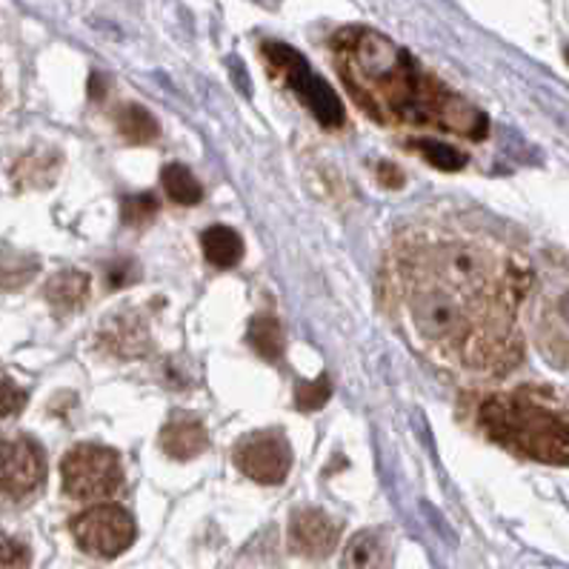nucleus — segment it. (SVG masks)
<instances>
[{
  "mask_svg": "<svg viewBox=\"0 0 569 569\" xmlns=\"http://www.w3.org/2000/svg\"><path fill=\"white\" fill-rule=\"evenodd\" d=\"M387 292L418 347L467 378H503L521 363L518 309L532 287L521 254L481 232L412 227L387 254Z\"/></svg>",
  "mask_w": 569,
  "mask_h": 569,
  "instance_id": "1",
  "label": "nucleus"
},
{
  "mask_svg": "<svg viewBox=\"0 0 569 569\" xmlns=\"http://www.w3.org/2000/svg\"><path fill=\"white\" fill-rule=\"evenodd\" d=\"M341 78L363 112L389 127H436L483 141L487 114L441 83L432 72L392 43L387 34L367 27H349L332 38Z\"/></svg>",
  "mask_w": 569,
  "mask_h": 569,
  "instance_id": "2",
  "label": "nucleus"
},
{
  "mask_svg": "<svg viewBox=\"0 0 569 569\" xmlns=\"http://www.w3.org/2000/svg\"><path fill=\"white\" fill-rule=\"evenodd\" d=\"M478 427L512 456L569 467V403L549 389L518 387L483 398Z\"/></svg>",
  "mask_w": 569,
  "mask_h": 569,
  "instance_id": "3",
  "label": "nucleus"
},
{
  "mask_svg": "<svg viewBox=\"0 0 569 569\" xmlns=\"http://www.w3.org/2000/svg\"><path fill=\"white\" fill-rule=\"evenodd\" d=\"M263 61L272 67L274 78H281L287 83V89L296 98H301L303 107L316 114V121L327 129H338L343 123V109L341 101L336 98V92L329 89V83L323 81L321 74H316L309 69V63L303 61V54H298L296 49L287 47V43L269 41L263 43Z\"/></svg>",
  "mask_w": 569,
  "mask_h": 569,
  "instance_id": "4",
  "label": "nucleus"
},
{
  "mask_svg": "<svg viewBox=\"0 0 569 569\" xmlns=\"http://www.w3.org/2000/svg\"><path fill=\"white\" fill-rule=\"evenodd\" d=\"M61 481L74 501H107L123 487L121 456L101 443H78L63 456Z\"/></svg>",
  "mask_w": 569,
  "mask_h": 569,
  "instance_id": "5",
  "label": "nucleus"
},
{
  "mask_svg": "<svg viewBox=\"0 0 569 569\" xmlns=\"http://www.w3.org/2000/svg\"><path fill=\"white\" fill-rule=\"evenodd\" d=\"M47 483V452L27 436L0 438V507H18Z\"/></svg>",
  "mask_w": 569,
  "mask_h": 569,
  "instance_id": "6",
  "label": "nucleus"
},
{
  "mask_svg": "<svg viewBox=\"0 0 569 569\" xmlns=\"http://www.w3.org/2000/svg\"><path fill=\"white\" fill-rule=\"evenodd\" d=\"M74 543L94 558H118L134 543V518L118 503H98L69 523Z\"/></svg>",
  "mask_w": 569,
  "mask_h": 569,
  "instance_id": "7",
  "label": "nucleus"
},
{
  "mask_svg": "<svg viewBox=\"0 0 569 569\" xmlns=\"http://www.w3.org/2000/svg\"><path fill=\"white\" fill-rule=\"evenodd\" d=\"M532 336L549 363L569 369V278L547 283L536 298Z\"/></svg>",
  "mask_w": 569,
  "mask_h": 569,
  "instance_id": "8",
  "label": "nucleus"
},
{
  "mask_svg": "<svg viewBox=\"0 0 569 569\" xmlns=\"http://www.w3.org/2000/svg\"><path fill=\"white\" fill-rule=\"evenodd\" d=\"M232 461L252 481L278 487L287 481L289 469H292V449L281 429H261V432H249L247 438L234 443Z\"/></svg>",
  "mask_w": 569,
  "mask_h": 569,
  "instance_id": "9",
  "label": "nucleus"
},
{
  "mask_svg": "<svg viewBox=\"0 0 569 569\" xmlns=\"http://www.w3.org/2000/svg\"><path fill=\"white\" fill-rule=\"evenodd\" d=\"M341 523L318 507H301L289 518V549L301 558L321 561L336 552Z\"/></svg>",
  "mask_w": 569,
  "mask_h": 569,
  "instance_id": "10",
  "label": "nucleus"
},
{
  "mask_svg": "<svg viewBox=\"0 0 569 569\" xmlns=\"http://www.w3.org/2000/svg\"><path fill=\"white\" fill-rule=\"evenodd\" d=\"M98 338H101V347L118 358H143L152 349V336L138 309H121L103 318Z\"/></svg>",
  "mask_w": 569,
  "mask_h": 569,
  "instance_id": "11",
  "label": "nucleus"
},
{
  "mask_svg": "<svg viewBox=\"0 0 569 569\" xmlns=\"http://www.w3.org/2000/svg\"><path fill=\"white\" fill-rule=\"evenodd\" d=\"M209 447V432L201 418L178 412L161 429V449L172 461H192Z\"/></svg>",
  "mask_w": 569,
  "mask_h": 569,
  "instance_id": "12",
  "label": "nucleus"
},
{
  "mask_svg": "<svg viewBox=\"0 0 569 569\" xmlns=\"http://www.w3.org/2000/svg\"><path fill=\"white\" fill-rule=\"evenodd\" d=\"M341 569H392V543L383 529H363L343 549Z\"/></svg>",
  "mask_w": 569,
  "mask_h": 569,
  "instance_id": "13",
  "label": "nucleus"
},
{
  "mask_svg": "<svg viewBox=\"0 0 569 569\" xmlns=\"http://www.w3.org/2000/svg\"><path fill=\"white\" fill-rule=\"evenodd\" d=\"M43 296H47L49 307H52L58 316L78 312L89 298V274L78 272V269L54 272L52 278H49L47 289H43Z\"/></svg>",
  "mask_w": 569,
  "mask_h": 569,
  "instance_id": "14",
  "label": "nucleus"
},
{
  "mask_svg": "<svg viewBox=\"0 0 569 569\" xmlns=\"http://www.w3.org/2000/svg\"><path fill=\"white\" fill-rule=\"evenodd\" d=\"M61 169V154L54 149H32L29 154H23L21 161L14 163L12 178L21 187H49L54 181V174Z\"/></svg>",
  "mask_w": 569,
  "mask_h": 569,
  "instance_id": "15",
  "label": "nucleus"
},
{
  "mask_svg": "<svg viewBox=\"0 0 569 569\" xmlns=\"http://www.w3.org/2000/svg\"><path fill=\"white\" fill-rule=\"evenodd\" d=\"M201 247L207 261L218 269H232L241 263L243 258V241L241 234L229 227H209L201 234Z\"/></svg>",
  "mask_w": 569,
  "mask_h": 569,
  "instance_id": "16",
  "label": "nucleus"
},
{
  "mask_svg": "<svg viewBox=\"0 0 569 569\" xmlns=\"http://www.w3.org/2000/svg\"><path fill=\"white\" fill-rule=\"evenodd\" d=\"M249 343L261 358L267 361H281L283 352H287V338H283V327L278 323V318L272 316H258L252 318L247 332Z\"/></svg>",
  "mask_w": 569,
  "mask_h": 569,
  "instance_id": "17",
  "label": "nucleus"
},
{
  "mask_svg": "<svg viewBox=\"0 0 569 569\" xmlns=\"http://www.w3.org/2000/svg\"><path fill=\"white\" fill-rule=\"evenodd\" d=\"M114 123H118V132L127 138L129 143H149L158 138V121H154V114L147 112L138 103H127L114 112Z\"/></svg>",
  "mask_w": 569,
  "mask_h": 569,
  "instance_id": "18",
  "label": "nucleus"
},
{
  "mask_svg": "<svg viewBox=\"0 0 569 569\" xmlns=\"http://www.w3.org/2000/svg\"><path fill=\"white\" fill-rule=\"evenodd\" d=\"M161 187L167 189L169 198H172L174 203H181V207H194V203L203 198L201 181H198L183 163H167V167L161 169Z\"/></svg>",
  "mask_w": 569,
  "mask_h": 569,
  "instance_id": "19",
  "label": "nucleus"
},
{
  "mask_svg": "<svg viewBox=\"0 0 569 569\" xmlns=\"http://www.w3.org/2000/svg\"><path fill=\"white\" fill-rule=\"evenodd\" d=\"M41 263L32 254L0 252V289H21L38 274Z\"/></svg>",
  "mask_w": 569,
  "mask_h": 569,
  "instance_id": "20",
  "label": "nucleus"
},
{
  "mask_svg": "<svg viewBox=\"0 0 569 569\" xmlns=\"http://www.w3.org/2000/svg\"><path fill=\"white\" fill-rule=\"evenodd\" d=\"M409 147L416 149L421 158H427V163H432V167L443 169V172H458V169L467 167V154L461 152V149L449 147V143L443 141H427V138H416V141L409 143Z\"/></svg>",
  "mask_w": 569,
  "mask_h": 569,
  "instance_id": "21",
  "label": "nucleus"
},
{
  "mask_svg": "<svg viewBox=\"0 0 569 569\" xmlns=\"http://www.w3.org/2000/svg\"><path fill=\"white\" fill-rule=\"evenodd\" d=\"M121 214L123 223H129V227H147L154 214H158V198L152 192L129 194L121 203Z\"/></svg>",
  "mask_w": 569,
  "mask_h": 569,
  "instance_id": "22",
  "label": "nucleus"
},
{
  "mask_svg": "<svg viewBox=\"0 0 569 569\" xmlns=\"http://www.w3.org/2000/svg\"><path fill=\"white\" fill-rule=\"evenodd\" d=\"M27 401H29L27 389L18 387L12 378L0 372V423H7L9 418H14L18 412H23Z\"/></svg>",
  "mask_w": 569,
  "mask_h": 569,
  "instance_id": "23",
  "label": "nucleus"
},
{
  "mask_svg": "<svg viewBox=\"0 0 569 569\" xmlns=\"http://www.w3.org/2000/svg\"><path fill=\"white\" fill-rule=\"evenodd\" d=\"M29 563H32V552L27 543L0 529V569H29Z\"/></svg>",
  "mask_w": 569,
  "mask_h": 569,
  "instance_id": "24",
  "label": "nucleus"
},
{
  "mask_svg": "<svg viewBox=\"0 0 569 569\" xmlns=\"http://www.w3.org/2000/svg\"><path fill=\"white\" fill-rule=\"evenodd\" d=\"M329 396H332V383H329L327 376H321L312 383H298L296 407L303 409V412H312V409H321L329 401Z\"/></svg>",
  "mask_w": 569,
  "mask_h": 569,
  "instance_id": "25",
  "label": "nucleus"
},
{
  "mask_svg": "<svg viewBox=\"0 0 569 569\" xmlns=\"http://www.w3.org/2000/svg\"><path fill=\"white\" fill-rule=\"evenodd\" d=\"M103 274H107L103 281H107L109 289H121L138 281L141 269H138V263H134L132 258H112V261L107 263V269H103Z\"/></svg>",
  "mask_w": 569,
  "mask_h": 569,
  "instance_id": "26",
  "label": "nucleus"
},
{
  "mask_svg": "<svg viewBox=\"0 0 569 569\" xmlns=\"http://www.w3.org/2000/svg\"><path fill=\"white\" fill-rule=\"evenodd\" d=\"M378 178H381L383 187H389V189L403 187V172L396 167V163H389V161L378 163Z\"/></svg>",
  "mask_w": 569,
  "mask_h": 569,
  "instance_id": "27",
  "label": "nucleus"
},
{
  "mask_svg": "<svg viewBox=\"0 0 569 569\" xmlns=\"http://www.w3.org/2000/svg\"><path fill=\"white\" fill-rule=\"evenodd\" d=\"M563 54H567V63H569V47H567V52H563Z\"/></svg>",
  "mask_w": 569,
  "mask_h": 569,
  "instance_id": "28",
  "label": "nucleus"
},
{
  "mask_svg": "<svg viewBox=\"0 0 569 569\" xmlns=\"http://www.w3.org/2000/svg\"><path fill=\"white\" fill-rule=\"evenodd\" d=\"M0 98H3V87H0Z\"/></svg>",
  "mask_w": 569,
  "mask_h": 569,
  "instance_id": "29",
  "label": "nucleus"
}]
</instances>
